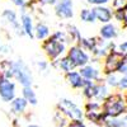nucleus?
Masks as SVG:
<instances>
[{"instance_id":"f257e3e1","label":"nucleus","mask_w":127,"mask_h":127,"mask_svg":"<svg viewBox=\"0 0 127 127\" xmlns=\"http://www.w3.org/2000/svg\"><path fill=\"white\" fill-rule=\"evenodd\" d=\"M103 112L107 117H121L127 114V98L126 94L112 93L102 103Z\"/></svg>"},{"instance_id":"f03ea898","label":"nucleus","mask_w":127,"mask_h":127,"mask_svg":"<svg viewBox=\"0 0 127 127\" xmlns=\"http://www.w3.org/2000/svg\"><path fill=\"white\" fill-rule=\"evenodd\" d=\"M125 62V55L118 50L112 51L104 57V64H103V74L105 76L112 75V74L118 72L121 65Z\"/></svg>"},{"instance_id":"7ed1b4c3","label":"nucleus","mask_w":127,"mask_h":127,"mask_svg":"<svg viewBox=\"0 0 127 127\" xmlns=\"http://www.w3.org/2000/svg\"><path fill=\"white\" fill-rule=\"evenodd\" d=\"M84 113H85V117L89 121H92L95 125H99V126H103L104 121L107 120V116L104 114L102 104L99 102H93V100L88 102L85 104Z\"/></svg>"},{"instance_id":"20e7f679","label":"nucleus","mask_w":127,"mask_h":127,"mask_svg":"<svg viewBox=\"0 0 127 127\" xmlns=\"http://www.w3.org/2000/svg\"><path fill=\"white\" fill-rule=\"evenodd\" d=\"M57 109L70 121L71 120H83V117L85 116V113L81 111V108H79L75 103L69 99H60V102L57 104Z\"/></svg>"},{"instance_id":"39448f33","label":"nucleus","mask_w":127,"mask_h":127,"mask_svg":"<svg viewBox=\"0 0 127 127\" xmlns=\"http://www.w3.org/2000/svg\"><path fill=\"white\" fill-rule=\"evenodd\" d=\"M42 50L45 51L48 59L51 60H57L64 52H65V43L55 39L54 37H48L47 39L43 41L42 43Z\"/></svg>"},{"instance_id":"423d86ee","label":"nucleus","mask_w":127,"mask_h":127,"mask_svg":"<svg viewBox=\"0 0 127 127\" xmlns=\"http://www.w3.org/2000/svg\"><path fill=\"white\" fill-rule=\"evenodd\" d=\"M14 79H17L20 84L24 87H32L33 78L29 71V69L24 65L22 61H15L14 62Z\"/></svg>"},{"instance_id":"0eeeda50","label":"nucleus","mask_w":127,"mask_h":127,"mask_svg":"<svg viewBox=\"0 0 127 127\" xmlns=\"http://www.w3.org/2000/svg\"><path fill=\"white\" fill-rule=\"evenodd\" d=\"M67 56L76 67H83V66L88 65V62H89V55L79 45L71 46L67 51Z\"/></svg>"},{"instance_id":"6e6552de","label":"nucleus","mask_w":127,"mask_h":127,"mask_svg":"<svg viewBox=\"0 0 127 127\" xmlns=\"http://www.w3.org/2000/svg\"><path fill=\"white\" fill-rule=\"evenodd\" d=\"M72 6V0H60L55 6V13L59 18L70 19L74 15Z\"/></svg>"},{"instance_id":"1a4fd4ad","label":"nucleus","mask_w":127,"mask_h":127,"mask_svg":"<svg viewBox=\"0 0 127 127\" xmlns=\"http://www.w3.org/2000/svg\"><path fill=\"white\" fill-rule=\"evenodd\" d=\"M0 98L4 102H13L15 97V84L5 79L0 85Z\"/></svg>"},{"instance_id":"9d476101","label":"nucleus","mask_w":127,"mask_h":127,"mask_svg":"<svg viewBox=\"0 0 127 127\" xmlns=\"http://www.w3.org/2000/svg\"><path fill=\"white\" fill-rule=\"evenodd\" d=\"M94 13H95V17H97V20H99L100 23H111L112 18H114V12L108 8V6H95L94 8Z\"/></svg>"},{"instance_id":"9b49d317","label":"nucleus","mask_w":127,"mask_h":127,"mask_svg":"<svg viewBox=\"0 0 127 127\" xmlns=\"http://www.w3.org/2000/svg\"><path fill=\"white\" fill-rule=\"evenodd\" d=\"M66 81L69 83V85L74 89H83L85 87V79L81 76V74L78 71H71L66 74Z\"/></svg>"},{"instance_id":"f8f14e48","label":"nucleus","mask_w":127,"mask_h":127,"mask_svg":"<svg viewBox=\"0 0 127 127\" xmlns=\"http://www.w3.org/2000/svg\"><path fill=\"white\" fill-rule=\"evenodd\" d=\"M81 76L87 80H90V81H94V80H99V76H100V71L98 69H95L94 66L92 65H85L80 67V71Z\"/></svg>"},{"instance_id":"ddd939ff","label":"nucleus","mask_w":127,"mask_h":127,"mask_svg":"<svg viewBox=\"0 0 127 127\" xmlns=\"http://www.w3.org/2000/svg\"><path fill=\"white\" fill-rule=\"evenodd\" d=\"M99 34L103 39H113L118 36V31L114 24L107 23V24L102 26V28L99 29Z\"/></svg>"},{"instance_id":"4468645a","label":"nucleus","mask_w":127,"mask_h":127,"mask_svg":"<svg viewBox=\"0 0 127 127\" xmlns=\"http://www.w3.org/2000/svg\"><path fill=\"white\" fill-rule=\"evenodd\" d=\"M55 65L56 66H59L64 72H71V71H74L75 70V65H74V62L69 59V56H65V57H61V59H59V60H56V62H55Z\"/></svg>"},{"instance_id":"2eb2a0df","label":"nucleus","mask_w":127,"mask_h":127,"mask_svg":"<svg viewBox=\"0 0 127 127\" xmlns=\"http://www.w3.org/2000/svg\"><path fill=\"white\" fill-rule=\"evenodd\" d=\"M22 27H23L24 33L28 37H31V38L34 37V28H33V22H32L31 15L22 14Z\"/></svg>"},{"instance_id":"dca6fc26","label":"nucleus","mask_w":127,"mask_h":127,"mask_svg":"<svg viewBox=\"0 0 127 127\" xmlns=\"http://www.w3.org/2000/svg\"><path fill=\"white\" fill-rule=\"evenodd\" d=\"M27 105H28V102H27L23 97H17V98L12 102V111H13L15 114H22V113L26 112Z\"/></svg>"},{"instance_id":"f3484780","label":"nucleus","mask_w":127,"mask_h":127,"mask_svg":"<svg viewBox=\"0 0 127 127\" xmlns=\"http://www.w3.org/2000/svg\"><path fill=\"white\" fill-rule=\"evenodd\" d=\"M50 36V28L43 23H37L34 27V37L39 41L47 39Z\"/></svg>"},{"instance_id":"a211bd4d","label":"nucleus","mask_w":127,"mask_h":127,"mask_svg":"<svg viewBox=\"0 0 127 127\" xmlns=\"http://www.w3.org/2000/svg\"><path fill=\"white\" fill-rule=\"evenodd\" d=\"M3 17L8 20V22L12 24L15 29H17V32L18 33H20L19 32V24H18V20H17V14L13 12V10H10V9H5L4 12H3ZM22 34V33H20Z\"/></svg>"},{"instance_id":"6ab92c4d","label":"nucleus","mask_w":127,"mask_h":127,"mask_svg":"<svg viewBox=\"0 0 127 127\" xmlns=\"http://www.w3.org/2000/svg\"><path fill=\"white\" fill-rule=\"evenodd\" d=\"M22 94H23V98L29 104H32V105H36L37 104V95H36L34 90L32 89V87H24Z\"/></svg>"},{"instance_id":"aec40b11","label":"nucleus","mask_w":127,"mask_h":127,"mask_svg":"<svg viewBox=\"0 0 127 127\" xmlns=\"http://www.w3.org/2000/svg\"><path fill=\"white\" fill-rule=\"evenodd\" d=\"M104 127H126L123 117H107L104 121Z\"/></svg>"},{"instance_id":"412c9836","label":"nucleus","mask_w":127,"mask_h":127,"mask_svg":"<svg viewBox=\"0 0 127 127\" xmlns=\"http://www.w3.org/2000/svg\"><path fill=\"white\" fill-rule=\"evenodd\" d=\"M80 19L85 23H94L97 20L94 9H83L80 12Z\"/></svg>"},{"instance_id":"4be33fe9","label":"nucleus","mask_w":127,"mask_h":127,"mask_svg":"<svg viewBox=\"0 0 127 127\" xmlns=\"http://www.w3.org/2000/svg\"><path fill=\"white\" fill-rule=\"evenodd\" d=\"M114 19L122 23L123 27H127V8L114 10Z\"/></svg>"},{"instance_id":"5701e85b","label":"nucleus","mask_w":127,"mask_h":127,"mask_svg":"<svg viewBox=\"0 0 127 127\" xmlns=\"http://www.w3.org/2000/svg\"><path fill=\"white\" fill-rule=\"evenodd\" d=\"M105 83H107L108 87L112 88H118V84H120V79L116 76V74H112V75L105 76Z\"/></svg>"},{"instance_id":"b1692460","label":"nucleus","mask_w":127,"mask_h":127,"mask_svg":"<svg viewBox=\"0 0 127 127\" xmlns=\"http://www.w3.org/2000/svg\"><path fill=\"white\" fill-rule=\"evenodd\" d=\"M69 34H70L71 39L76 41V42H80L83 39L81 36H80V33H79V31H78V28L74 27V26H69Z\"/></svg>"},{"instance_id":"393cba45","label":"nucleus","mask_w":127,"mask_h":127,"mask_svg":"<svg viewBox=\"0 0 127 127\" xmlns=\"http://www.w3.org/2000/svg\"><path fill=\"white\" fill-rule=\"evenodd\" d=\"M112 6H113L114 10L125 9V8H127V0H113V1H112Z\"/></svg>"},{"instance_id":"a878e982","label":"nucleus","mask_w":127,"mask_h":127,"mask_svg":"<svg viewBox=\"0 0 127 127\" xmlns=\"http://www.w3.org/2000/svg\"><path fill=\"white\" fill-rule=\"evenodd\" d=\"M65 127H85V123L83 120H71Z\"/></svg>"},{"instance_id":"bb28decb","label":"nucleus","mask_w":127,"mask_h":127,"mask_svg":"<svg viewBox=\"0 0 127 127\" xmlns=\"http://www.w3.org/2000/svg\"><path fill=\"white\" fill-rule=\"evenodd\" d=\"M88 4L90 5H94V6H102V5H105L109 3V0H87Z\"/></svg>"},{"instance_id":"cd10ccee","label":"nucleus","mask_w":127,"mask_h":127,"mask_svg":"<svg viewBox=\"0 0 127 127\" xmlns=\"http://www.w3.org/2000/svg\"><path fill=\"white\" fill-rule=\"evenodd\" d=\"M118 88L121 90L127 92V75H123L122 78H120V84H118Z\"/></svg>"},{"instance_id":"c85d7f7f","label":"nucleus","mask_w":127,"mask_h":127,"mask_svg":"<svg viewBox=\"0 0 127 127\" xmlns=\"http://www.w3.org/2000/svg\"><path fill=\"white\" fill-rule=\"evenodd\" d=\"M13 3H14L17 6L24 8L26 5H28V4H29V0H13Z\"/></svg>"},{"instance_id":"c756f323","label":"nucleus","mask_w":127,"mask_h":127,"mask_svg":"<svg viewBox=\"0 0 127 127\" xmlns=\"http://www.w3.org/2000/svg\"><path fill=\"white\" fill-rule=\"evenodd\" d=\"M118 51H120V52H122L123 55H125V54H127V41H123L122 43H120V45H118Z\"/></svg>"},{"instance_id":"7c9ffc66","label":"nucleus","mask_w":127,"mask_h":127,"mask_svg":"<svg viewBox=\"0 0 127 127\" xmlns=\"http://www.w3.org/2000/svg\"><path fill=\"white\" fill-rule=\"evenodd\" d=\"M118 72H120V74H122V76H123V75H127V62H126V61L121 65V67H120Z\"/></svg>"},{"instance_id":"2f4dec72","label":"nucleus","mask_w":127,"mask_h":127,"mask_svg":"<svg viewBox=\"0 0 127 127\" xmlns=\"http://www.w3.org/2000/svg\"><path fill=\"white\" fill-rule=\"evenodd\" d=\"M59 1L57 0H41V4H47V5H56Z\"/></svg>"},{"instance_id":"473e14b6","label":"nucleus","mask_w":127,"mask_h":127,"mask_svg":"<svg viewBox=\"0 0 127 127\" xmlns=\"http://www.w3.org/2000/svg\"><path fill=\"white\" fill-rule=\"evenodd\" d=\"M38 67L42 69V70H45V69L47 67V64H46L45 61H39V62H38Z\"/></svg>"},{"instance_id":"72a5a7b5","label":"nucleus","mask_w":127,"mask_h":127,"mask_svg":"<svg viewBox=\"0 0 127 127\" xmlns=\"http://www.w3.org/2000/svg\"><path fill=\"white\" fill-rule=\"evenodd\" d=\"M5 80V78H4V74L1 72V70H0V85H1V83Z\"/></svg>"},{"instance_id":"f704fd0d","label":"nucleus","mask_w":127,"mask_h":127,"mask_svg":"<svg viewBox=\"0 0 127 127\" xmlns=\"http://www.w3.org/2000/svg\"><path fill=\"white\" fill-rule=\"evenodd\" d=\"M27 127H39V126L38 125H28Z\"/></svg>"},{"instance_id":"c9c22d12","label":"nucleus","mask_w":127,"mask_h":127,"mask_svg":"<svg viewBox=\"0 0 127 127\" xmlns=\"http://www.w3.org/2000/svg\"><path fill=\"white\" fill-rule=\"evenodd\" d=\"M123 118H125V122H126V127H127V114H125V117H123Z\"/></svg>"},{"instance_id":"e433bc0d","label":"nucleus","mask_w":127,"mask_h":127,"mask_svg":"<svg viewBox=\"0 0 127 127\" xmlns=\"http://www.w3.org/2000/svg\"><path fill=\"white\" fill-rule=\"evenodd\" d=\"M125 61L127 62V54H125Z\"/></svg>"},{"instance_id":"4c0bfd02","label":"nucleus","mask_w":127,"mask_h":127,"mask_svg":"<svg viewBox=\"0 0 127 127\" xmlns=\"http://www.w3.org/2000/svg\"><path fill=\"white\" fill-rule=\"evenodd\" d=\"M126 29H127V27H126Z\"/></svg>"}]
</instances>
